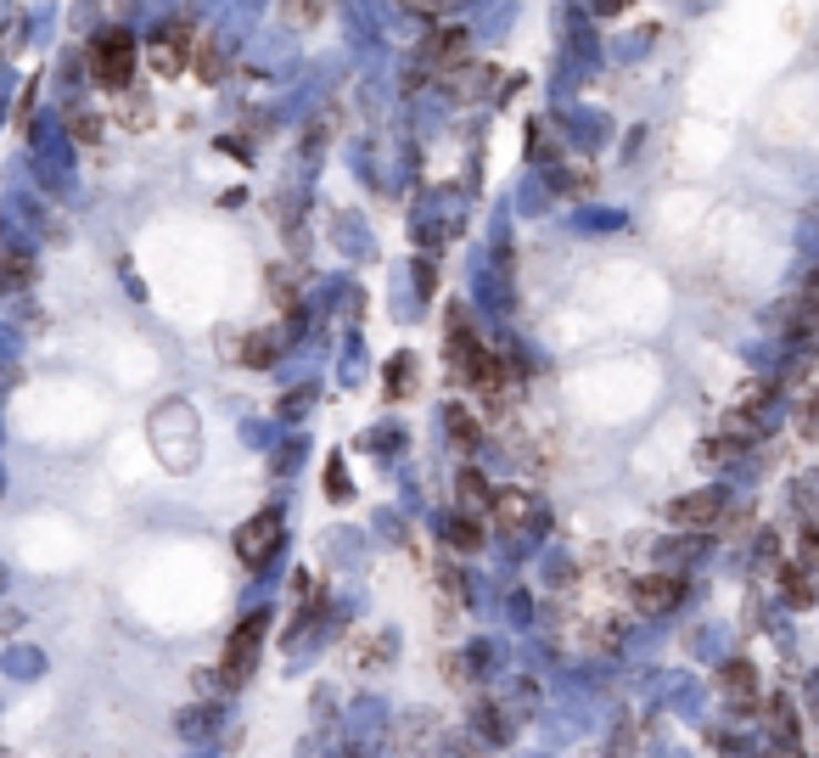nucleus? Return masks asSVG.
I'll list each match as a JSON object with an SVG mask.
<instances>
[{
    "mask_svg": "<svg viewBox=\"0 0 819 758\" xmlns=\"http://www.w3.org/2000/svg\"><path fill=\"white\" fill-rule=\"evenodd\" d=\"M258 641H264V618H247V624L231 635V646H225V686H242V680H247V663H253Z\"/></svg>",
    "mask_w": 819,
    "mask_h": 758,
    "instance_id": "5",
    "label": "nucleus"
},
{
    "mask_svg": "<svg viewBox=\"0 0 819 758\" xmlns=\"http://www.w3.org/2000/svg\"><path fill=\"white\" fill-rule=\"evenodd\" d=\"M449 428H454V439H461V450H478V421L467 410H449Z\"/></svg>",
    "mask_w": 819,
    "mask_h": 758,
    "instance_id": "10",
    "label": "nucleus"
},
{
    "mask_svg": "<svg viewBox=\"0 0 819 758\" xmlns=\"http://www.w3.org/2000/svg\"><path fill=\"white\" fill-rule=\"evenodd\" d=\"M718 512H724V494L718 489H696V494H679L668 505V518L679 529H707V523H718Z\"/></svg>",
    "mask_w": 819,
    "mask_h": 758,
    "instance_id": "4",
    "label": "nucleus"
},
{
    "mask_svg": "<svg viewBox=\"0 0 819 758\" xmlns=\"http://www.w3.org/2000/svg\"><path fill=\"white\" fill-rule=\"evenodd\" d=\"M489 518H494L500 529H522V523L533 518V500H528L522 489H500L494 505H489Z\"/></svg>",
    "mask_w": 819,
    "mask_h": 758,
    "instance_id": "6",
    "label": "nucleus"
},
{
    "mask_svg": "<svg viewBox=\"0 0 819 758\" xmlns=\"http://www.w3.org/2000/svg\"><path fill=\"white\" fill-rule=\"evenodd\" d=\"M449 545H454V551H478V523H472V518H454V523H449Z\"/></svg>",
    "mask_w": 819,
    "mask_h": 758,
    "instance_id": "9",
    "label": "nucleus"
},
{
    "mask_svg": "<svg viewBox=\"0 0 819 758\" xmlns=\"http://www.w3.org/2000/svg\"><path fill=\"white\" fill-rule=\"evenodd\" d=\"M152 68H157V73H180V68H186V40H180V34L157 40V51H152Z\"/></svg>",
    "mask_w": 819,
    "mask_h": 758,
    "instance_id": "7",
    "label": "nucleus"
},
{
    "mask_svg": "<svg viewBox=\"0 0 819 758\" xmlns=\"http://www.w3.org/2000/svg\"><path fill=\"white\" fill-rule=\"evenodd\" d=\"M276 545H281V518H276V512L247 518L242 534H236V556H242L247 567H264L269 556H276Z\"/></svg>",
    "mask_w": 819,
    "mask_h": 758,
    "instance_id": "2",
    "label": "nucleus"
},
{
    "mask_svg": "<svg viewBox=\"0 0 819 758\" xmlns=\"http://www.w3.org/2000/svg\"><path fill=\"white\" fill-rule=\"evenodd\" d=\"M18 287H29V265L7 259V270H0V293H18Z\"/></svg>",
    "mask_w": 819,
    "mask_h": 758,
    "instance_id": "12",
    "label": "nucleus"
},
{
    "mask_svg": "<svg viewBox=\"0 0 819 758\" xmlns=\"http://www.w3.org/2000/svg\"><path fill=\"white\" fill-rule=\"evenodd\" d=\"M461 505H467V512H483V518H489L494 494H489V483H483L478 472H461Z\"/></svg>",
    "mask_w": 819,
    "mask_h": 758,
    "instance_id": "8",
    "label": "nucleus"
},
{
    "mask_svg": "<svg viewBox=\"0 0 819 758\" xmlns=\"http://www.w3.org/2000/svg\"><path fill=\"white\" fill-rule=\"evenodd\" d=\"M388 388H393V393H410V388H416V366H410V360H393V366H388Z\"/></svg>",
    "mask_w": 819,
    "mask_h": 758,
    "instance_id": "11",
    "label": "nucleus"
},
{
    "mask_svg": "<svg viewBox=\"0 0 819 758\" xmlns=\"http://www.w3.org/2000/svg\"><path fill=\"white\" fill-rule=\"evenodd\" d=\"M326 483H331V494H337V500L348 494V483H342V461H331V467H326Z\"/></svg>",
    "mask_w": 819,
    "mask_h": 758,
    "instance_id": "13",
    "label": "nucleus"
},
{
    "mask_svg": "<svg viewBox=\"0 0 819 758\" xmlns=\"http://www.w3.org/2000/svg\"><path fill=\"white\" fill-rule=\"evenodd\" d=\"M679 596H685V578H674V573L634 578V607H641V613H674Z\"/></svg>",
    "mask_w": 819,
    "mask_h": 758,
    "instance_id": "3",
    "label": "nucleus"
},
{
    "mask_svg": "<svg viewBox=\"0 0 819 758\" xmlns=\"http://www.w3.org/2000/svg\"><path fill=\"white\" fill-rule=\"evenodd\" d=\"M623 7H628V0H595V12H606V18H612V12H623Z\"/></svg>",
    "mask_w": 819,
    "mask_h": 758,
    "instance_id": "14",
    "label": "nucleus"
},
{
    "mask_svg": "<svg viewBox=\"0 0 819 758\" xmlns=\"http://www.w3.org/2000/svg\"><path fill=\"white\" fill-rule=\"evenodd\" d=\"M130 68H135V45L130 34H102L96 45H90V73H96V84H130Z\"/></svg>",
    "mask_w": 819,
    "mask_h": 758,
    "instance_id": "1",
    "label": "nucleus"
}]
</instances>
